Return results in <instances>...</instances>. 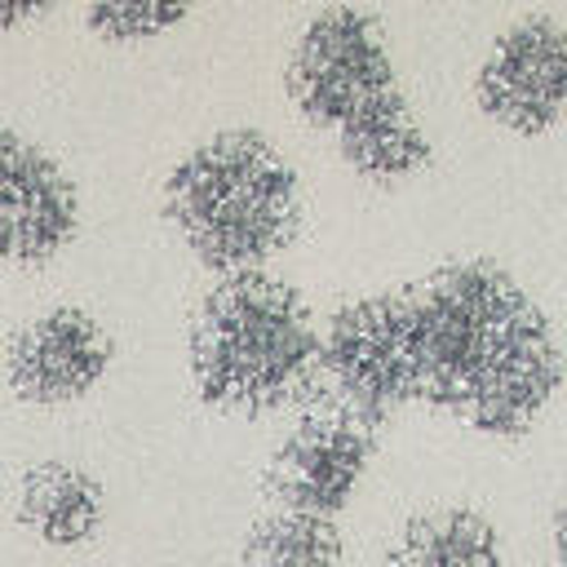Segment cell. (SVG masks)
Returning a JSON list of instances; mask_svg holds the SVG:
<instances>
[{"instance_id": "4", "label": "cell", "mask_w": 567, "mask_h": 567, "mask_svg": "<svg viewBox=\"0 0 567 567\" xmlns=\"http://www.w3.org/2000/svg\"><path fill=\"white\" fill-rule=\"evenodd\" d=\"M284 84L306 124L337 133L354 111L394 89L381 18L359 4H323L310 13L292 40Z\"/></svg>"}, {"instance_id": "16", "label": "cell", "mask_w": 567, "mask_h": 567, "mask_svg": "<svg viewBox=\"0 0 567 567\" xmlns=\"http://www.w3.org/2000/svg\"><path fill=\"white\" fill-rule=\"evenodd\" d=\"M49 4H0V31L4 27H18V22H31V18H40Z\"/></svg>"}, {"instance_id": "12", "label": "cell", "mask_w": 567, "mask_h": 567, "mask_svg": "<svg viewBox=\"0 0 567 567\" xmlns=\"http://www.w3.org/2000/svg\"><path fill=\"white\" fill-rule=\"evenodd\" d=\"M337 155L368 182H403L430 164V137L412 102L390 89L337 128Z\"/></svg>"}, {"instance_id": "2", "label": "cell", "mask_w": 567, "mask_h": 567, "mask_svg": "<svg viewBox=\"0 0 567 567\" xmlns=\"http://www.w3.org/2000/svg\"><path fill=\"white\" fill-rule=\"evenodd\" d=\"M315 310L270 270L221 275L190 319L195 390L226 412L279 408L315 377Z\"/></svg>"}, {"instance_id": "13", "label": "cell", "mask_w": 567, "mask_h": 567, "mask_svg": "<svg viewBox=\"0 0 567 567\" xmlns=\"http://www.w3.org/2000/svg\"><path fill=\"white\" fill-rule=\"evenodd\" d=\"M385 567H505V549L492 518L465 505H439L399 527Z\"/></svg>"}, {"instance_id": "15", "label": "cell", "mask_w": 567, "mask_h": 567, "mask_svg": "<svg viewBox=\"0 0 567 567\" xmlns=\"http://www.w3.org/2000/svg\"><path fill=\"white\" fill-rule=\"evenodd\" d=\"M84 27L106 44H133L164 35L190 18V4H159V0H97L80 9Z\"/></svg>"}, {"instance_id": "5", "label": "cell", "mask_w": 567, "mask_h": 567, "mask_svg": "<svg viewBox=\"0 0 567 567\" xmlns=\"http://www.w3.org/2000/svg\"><path fill=\"white\" fill-rule=\"evenodd\" d=\"M315 372L341 399V412L368 430L412 399V315L408 292H368L332 310L319 328Z\"/></svg>"}, {"instance_id": "10", "label": "cell", "mask_w": 567, "mask_h": 567, "mask_svg": "<svg viewBox=\"0 0 567 567\" xmlns=\"http://www.w3.org/2000/svg\"><path fill=\"white\" fill-rule=\"evenodd\" d=\"M558 381H563L558 332L540 310H532L478 377L470 403L461 408V421L483 434H523L554 399Z\"/></svg>"}, {"instance_id": "3", "label": "cell", "mask_w": 567, "mask_h": 567, "mask_svg": "<svg viewBox=\"0 0 567 567\" xmlns=\"http://www.w3.org/2000/svg\"><path fill=\"white\" fill-rule=\"evenodd\" d=\"M523 284L487 261H452L430 279L408 288L412 315V399L456 412L470 403L478 377L509 341V332L532 315Z\"/></svg>"}, {"instance_id": "9", "label": "cell", "mask_w": 567, "mask_h": 567, "mask_svg": "<svg viewBox=\"0 0 567 567\" xmlns=\"http://www.w3.org/2000/svg\"><path fill=\"white\" fill-rule=\"evenodd\" d=\"M115 341L84 306H49L27 319L4 350V377L18 399L58 408L84 399L111 368Z\"/></svg>"}, {"instance_id": "14", "label": "cell", "mask_w": 567, "mask_h": 567, "mask_svg": "<svg viewBox=\"0 0 567 567\" xmlns=\"http://www.w3.org/2000/svg\"><path fill=\"white\" fill-rule=\"evenodd\" d=\"M346 540L337 518L275 509L266 514L239 554V567H341Z\"/></svg>"}, {"instance_id": "1", "label": "cell", "mask_w": 567, "mask_h": 567, "mask_svg": "<svg viewBox=\"0 0 567 567\" xmlns=\"http://www.w3.org/2000/svg\"><path fill=\"white\" fill-rule=\"evenodd\" d=\"M164 217L204 266L261 270L301 226V182L266 133L217 128L168 168Z\"/></svg>"}, {"instance_id": "7", "label": "cell", "mask_w": 567, "mask_h": 567, "mask_svg": "<svg viewBox=\"0 0 567 567\" xmlns=\"http://www.w3.org/2000/svg\"><path fill=\"white\" fill-rule=\"evenodd\" d=\"M368 461H372V430L359 416L341 408L310 412L270 452L266 487L279 501V509L337 518L359 492Z\"/></svg>"}, {"instance_id": "8", "label": "cell", "mask_w": 567, "mask_h": 567, "mask_svg": "<svg viewBox=\"0 0 567 567\" xmlns=\"http://www.w3.org/2000/svg\"><path fill=\"white\" fill-rule=\"evenodd\" d=\"M80 230V190L27 133L0 128V266H40Z\"/></svg>"}, {"instance_id": "11", "label": "cell", "mask_w": 567, "mask_h": 567, "mask_svg": "<svg viewBox=\"0 0 567 567\" xmlns=\"http://www.w3.org/2000/svg\"><path fill=\"white\" fill-rule=\"evenodd\" d=\"M18 523L53 549H75L102 532L106 487L75 461H35L18 478Z\"/></svg>"}, {"instance_id": "6", "label": "cell", "mask_w": 567, "mask_h": 567, "mask_svg": "<svg viewBox=\"0 0 567 567\" xmlns=\"http://www.w3.org/2000/svg\"><path fill=\"white\" fill-rule=\"evenodd\" d=\"M474 102L509 133L540 137L567 102V27L549 9L514 18L474 71Z\"/></svg>"}]
</instances>
